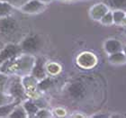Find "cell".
I'll return each mask as SVG.
<instances>
[{
	"instance_id": "cell-22",
	"label": "cell",
	"mask_w": 126,
	"mask_h": 118,
	"mask_svg": "<svg viewBox=\"0 0 126 118\" xmlns=\"http://www.w3.org/2000/svg\"><path fill=\"white\" fill-rule=\"evenodd\" d=\"M36 117H50L51 114L50 113V111L46 110V109H41L37 112Z\"/></svg>"
},
{
	"instance_id": "cell-4",
	"label": "cell",
	"mask_w": 126,
	"mask_h": 118,
	"mask_svg": "<svg viewBox=\"0 0 126 118\" xmlns=\"http://www.w3.org/2000/svg\"><path fill=\"white\" fill-rule=\"evenodd\" d=\"M22 51L24 52H26L28 54L33 53L39 50L41 47V40L38 36L35 35H31V36H27L24 41H22L21 44H20Z\"/></svg>"
},
{
	"instance_id": "cell-16",
	"label": "cell",
	"mask_w": 126,
	"mask_h": 118,
	"mask_svg": "<svg viewBox=\"0 0 126 118\" xmlns=\"http://www.w3.org/2000/svg\"><path fill=\"white\" fill-rule=\"evenodd\" d=\"M9 117L14 118H24V117H28V115H27L26 111L24 109V105H17L15 107V109L13 110V112L10 114Z\"/></svg>"
},
{
	"instance_id": "cell-20",
	"label": "cell",
	"mask_w": 126,
	"mask_h": 118,
	"mask_svg": "<svg viewBox=\"0 0 126 118\" xmlns=\"http://www.w3.org/2000/svg\"><path fill=\"white\" fill-rule=\"evenodd\" d=\"M51 86V80L48 78H44L43 79L40 80V83L38 84V87L41 90H46Z\"/></svg>"
},
{
	"instance_id": "cell-2",
	"label": "cell",
	"mask_w": 126,
	"mask_h": 118,
	"mask_svg": "<svg viewBox=\"0 0 126 118\" xmlns=\"http://www.w3.org/2000/svg\"><path fill=\"white\" fill-rule=\"evenodd\" d=\"M4 91L13 97L16 101L21 102L25 98V89L24 83L18 76L8 79L5 86Z\"/></svg>"
},
{
	"instance_id": "cell-19",
	"label": "cell",
	"mask_w": 126,
	"mask_h": 118,
	"mask_svg": "<svg viewBox=\"0 0 126 118\" xmlns=\"http://www.w3.org/2000/svg\"><path fill=\"white\" fill-rule=\"evenodd\" d=\"M101 24L104 25H111L113 24V11H108L105 16H103L102 19L100 20Z\"/></svg>"
},
{
	"instance_id": "cell-10",
	"label": "cell",
	"mask_w": 126,
	"mask_h": 118,
	"mask_svg": "<svg viewBox=\"0 0 126 118\" xmlns=\"http://www.w3.org/2000/svg\"><path fill=\"white\" fill-rule=\"evenodd\" d=\"M105 50L108 54H112V53H115L118 51H123V44L122 42L118 40L115 39H110L107 40L105 42Z\"/></svg>"
},
{
	"instance_id": "cell-8",
	"label": "cell",
	"mask_w": 126,
	"mask_h": 118,
	"mask_svg": "<svg viewBox=\"0 0 126 118\" xmlns=\"http://www.w3.org/2000/svg\"><path fill=\"white\" fill-rule=\"evenodd\" d=\"M108 11H109V8L107 5L104 3H99V4H96L94 6H92V8L90 9L89 14L92 19L96 20V21H100Z\"/></svg>"
},
{
	"instance_id": "cell-15",
	"label": "cell",
	"mask_w": 126,
	"mask_h": 118,
	"mask_svg": "<svg viewBox=\"0 0 126 118\" xmlns=\"http://www.w3.org/2000/svg\"><path fill=\"white\" fill-rule=\"evenodd\" d=\"M23 105H24V107L25 109V111H26L28 116H35L37 112L39 111V107L36 105V103L32 102L31 100H26Z\"/></svg>"
},
{
	"instance_id": "cell-1",
	"label": "cell",
	"mask_w": 126,
	"mask_h": 118,
	"mask_svg": "<svg viewBox=\"0 0 126 118\" xmlns=\"http://www.w3.org/2000/svg\"><path fill=\"white\" fill-rule=\"evenodd\" d=\"M35 63V59L30 54H20L11 60L5 61L0 67V72L5 75L9 74H19L27 75L32 72Z\"/></svg>"
},
{
	"instance_id": "cell-11",
	"label": "cell",
	"mask_w": 126,
	"mask_h": 118,
	"mask_svg": "<svg viewBox=\"0 0 126 118\" xmlns=\"http://www.w3.org/2000/svg\"><path fill=\"white\" fill-rule=\"evenodd\" d=\"M105 4L112 10H122L126 13V0H105Z\"/></svg>"
},
{
	"instance_id": "cell-18",
	"label": "cell",
	"mask_w": 126,
	"mask_h": 118,
	"mask_svg": "<svg viewBox=\"0 0 126 118\" xmlns=\"http://www.w3.org/2000/svg\"><path fill=\"white\" fill-rule=\"evenodd\" d=\"M126 16V13L122 10H113V24H121L124 17Z\"/></svg>"
},
{
	"instance_id": "cell-25",
	"label": "cell",
	"mask_w": 126,
	"mask_h": 118,
	"mask_svg": "<svg viewBox=\"0 0 126 118\" xmlns=\"http://www.w3.org/2000/svg\"><path fill=\"white\" fill-rule=\"evenodd\" d=\"M123 51H124V53L126 56V46H124V48H123Z\"/></svg>"
},
{
	"instance_id": "cell-26",
	"label": "cell",
	"mask_w": 126,
	"mask_h": 118,
	"mask_svg": "<svg viewBox=\"0 0 126 118\" xmlns=\"http://www.w3.org/2000/svg\"><path fill=\"white\" fill-rule=\"evenodd\" d=\"M2 48H3V46H2V44H1V43H0V51L2 50Z\"/></svg>"
},
{
	"instance_id": "cell-5",
	"label": "cell",
	"mask_w": 126,
	"mask_h": 118,
	"mask_svg": "<svg viewBox=\"0 0 126 118\" xmlns=\"http://www.w3.org/2000/svg\"><path fill=\"white\" fill-rule=\"evenodd\" d=\"M18 28V24L16 19L12 18L10 16L0 18V34L3 35H11L15 34Z\"/></svg>"
},
{
	"instance_id": "cell-9",
	"label": "cell",
	"mask_w": 126,
	"mask_h": 118,
	"mask_svg": "<svg viewBox=\"0 0 126 118\" xmlns=\"http://www.w3.org/2000/svg\"><path fill=\"white\" fill-rule=\"evenodd\" d=\"M68 93L70 95L71 97H73L74 99H81L83 98L86 93V89H85L84 86L79 83V82H76L71 84L68 87Z\"/></svg>"
},
{
	"instance_id": "cell-3",
	"label": "cell",
	"mask_w": 126,
	"mask_h": 118,
	"mask_svg": "<svg viewBox=\"0 0 126 118\" xmlns=\"http://www.w3.org/2000/svg\"><path fill=\"white\" fill-rule=\"evenodd\" d=\"M23 52L20 45L8 44L2 48L0 51V67L7 60H11L16 56L20 55Z\"/></svg>"
},
{
	"instance_id": "cell-14",
	"label": "cell",
	"mask_w": 126,
	"mask_h": 118,
	"mask_svg": "<svg viewBox=\"0 0 126 118\" xmlns=\"http://www.w3.org/2000/svg\"><path fill=\"white\" fill-rule=\"evenodd\" d=\"M19 104H20V102L15 101L13 103H10V104L0 106V117H9L10 114L13 112L15 107L17 105H19Z\"/></svg>"
},
{
	"instance_id": "cell-12",
	"label": "cell",
	"mask_w": 126,
	"mask_h": 118,
	"mask_svg": "<svg viewBox=\"0 0 126 118\" xmlns=\"http://www.w3.org/2000/svg\"><path fill=\"white\" fill-rule=\"evenodd\" d=\"M108 60H109L110 63H112V64L121 65V64L126 63V56L124 53V51H118V52L109 54Z\"/></svg>"
},
{
	"instance_id": "cell-23",
	"label": "cell",
	"mask_w": 126,
	"mask_h": 118,
	"mask_svg": "<svg viewBox=\"0 0 126 118\" xmlns=\"http://www.w3.org/2000/svg\"><path fill=\"white\" fill-rule=\"evenodd\" d=\"M40 1H42V3H44V4H49V3H50V2H52L53 0H40Z\"/></svg>"
},
{
	"instance_id": "cell-13",
	"label": "cell",
	"mask_w": 126,
	"mask_h": 118,
	"mask_svg": "<svg viewBox=\"0 0 126 118\" xmlns=\"http://www.w3.org/2000/svg\"><path fill=\"white\" fill-rule=\"evenodd\" d=\"M13 9L14 6L5 0L0 1V18H4V17L11 16Z\"/></svg>"
},
{
	"instance_id": "cell-27",
	"label": "cell",
	"mask_w": 126,
	"mask_h": 118,
	"mask_svg": "<svg viewBox=\"0 0 126 118\" xmlns=\"http://www.w3.org/2000/svg\"><path fill=\"white\" fill-rule=\"evenodd\" d=\"M61 1H74V0H61Z\"/></svg>"
},
{
	"instance_id": "cell-6",
	"label": "cell",
	"mask_w": 126,
	"mask_h": 118,
	"mask_svg": "<svg viewBox=\"0 0 126 118\" xmlns=\"http://www.w3.org/2000/svg\"><path fill=\"white\" fill-rule=\"evenodd\" d=\"M46 8V4L42 3L40 0H29L24 5L20 7L24 13L26 14H38L42 13Z\"/></svg>"
},
{
	"instance_id": "cell-7",
	"label": "cell",
	"mask_w": 126,
	"mask_h": 118,
	"mask_svg": "<svg viewBox=\"0 0 126 118\" xmlns=\"http://www.w3.org/2000/svg\"><path fill=\"white\" fill-rule=\"evenodd\" d=\"M31 74L37 80H42L46 78V69L44 67V61L42 59H38L35 60Z\"/></svg>"
},
{
	"instance_id": "cell-24",
	"label": "cell",
	"mask_w": 126,
	"mask_h": 118,
	"mask_svg": "<svg viewBox=\"0 0 126 118\" xmlns=\"http://www.w3.org/2000/svg\"><path fill=\"white\" fill-rule=\"evenodd\" d=\"M122 25H124V26H126V16L124 17V19L123 20V22H122Z\"/></svg>"
},
{
	"instance_id": "cell-21",
	"label": "cell",
	"mask_w": 126,
	"mask_h": 118,
	"mask_svg": "<svg viewBox=\"0 0 126 118\" xmlns=\"http://www.w3.org/2000/svg\"><path fill=\"white\" fill-rule=\"evenodd\" d=\"M6 2H8L9 4L13 5L14 7H21L22 5H24L26 2H28L29 0H5Z\"/></svg>"
},
{
	"instance_id": "cell-17",
	"label": "cell",
	"mask_w": 126,
	"mask_h": 118,
	"mask_svg": "<svg viewBox=\"0 0 126 118\" xmlns=\"http://www.w3.org/2000/svg\"><path fill=\"white\" fill-rule=\"evenodd\" d=\"M15 101H16V100L13 97H11L9 94H7L6 92L0 91V106L13 103Z\"/></svg>"
}]
</instances>
